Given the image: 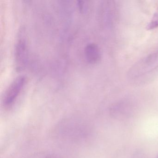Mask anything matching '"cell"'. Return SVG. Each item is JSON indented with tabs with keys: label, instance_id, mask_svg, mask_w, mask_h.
I'll use <instances>...</instances> for the list:
<instances>
[{
	"label": "cell",
	"instance_id": "cell-5",
	"mask_svg": "<svg viewBox=\"0 0 158 158\" xmlns=\"http://www.w3.org/2000/svg\"><path fill=\"white\" fill-rule=\"evenodd\" d=\"M158 27V9L153 15L150 22L147 26L148 30H152Z\"/></svg>",
	"mask_w": 158,
	"mask_h": 158
},
{
	"label": "cell",
	"instance_id": "cell-3",
	"mask_svg": "<svg viewBox=\"0 0 158 158\" xmlns=\"http://www.w3.org/2000/svg\"><path fill=\"white\" fill-rule=\"evenodd\" d=\"M15 61L17 71H21L25 68L28 61V48L26 39L23 35H20L15 46Z\"/></svg>",
	"mask_w": 158,
	"mask_h": 158
},
{
	"label": "cell",
	"instance_id": "cell-7",
	"mask_svg": "<svg viewBox=\"0 0 158 158\" xmlns=\"http://www.w3.org/2000/svg\"><path fill=\"white\" fill-rule=\"evenodd\" d=\"M158 158V156H157V158Z\"/></svg>",
	"mask_w": 158,
	"mask_h": 158
},
{
	"label": "cell",
	"instance_id": "cell-4",
	"mask_svg": "<svg viewBox=\"0 0 158 158\" xmlns=\"http://www.w3.org/2000/svg\"><path fill=\"white\" fill-rule=\"evenodd\" d=\"M85 55L87 61L90 64L98 63L101 59V52L98 46L95 43H89L85 49Z\"/></svg>",
	"mask_w": 158,
	"mask_h": 158
},
{
	"label": "cell",
	"instance_id": "cell-1",
	"mask_svg": "<svg viewBox=\"0 0 158 158\" xmlns=\"http://www.w3.org/2000/svg\"><path fill=\"white\" fill-rule=\"evenodd\" d=\"M158 67V52L142 58L129 69V78H135L152 72Z\"/></svg>",
	"mask_w": 158,
	"mask_h": 158
},
{
	"label": "cell",
	"instance_id": "cell-6",
	"mask_svg": "<svg viewBox=\"0 0 158 158\" xmlns=\"http://www.w3.org/2000/svg\"><path fill=\"white\" fill-rule=\"evenodd\" d=\"M77 5H78V8L80 10V11L82 12L85 11L87 9V4L84 2H77Z\"/></svg>",
	"mask_w": 158,
	"mask_h": 158
},
{
	"label": "cell",
	"instance_id": "cell-2",
	"mask_svg": "<svg viewBox=\"0 0 158 158\" xmlns=\"http://www.w3.org/2000/svg\"><path fill=\"white\" fill-rule=\"evenodd\" d=\"M27 83L25 76H19L10 84L6 89L2 98V105L5 109H10L13 106Z\"/></svg>",
	"mask_w": 158,
	"mask_h": 158
}]
</instances>
